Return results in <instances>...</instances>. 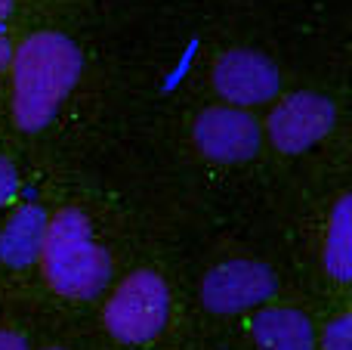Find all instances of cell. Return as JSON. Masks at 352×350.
Instances as JSON below:
<instances>
[{
  "instance_id": "7a4b0ae2",
  "label": "cell",
  "mask_w": 352,
  "mask_h": 350,
  "mask_svg": "<svg viewBox=\"0 0 352 350\" xmlns=\"http://www.w3.org/2000/svg\"><path fill=\"white\" fill-rule=\"evenodd\" d=\"M43 276L65 298H96L111 276V260L105 248L93 242V229L80 211H59L47 220V236L41 245Z\"/></svg>"
},
{
  "instance_id": "6da1fadb",
  "label": "cell",
  "mask_w": 352,
  "mask_h": 350,
  "mask_svg": "<svg viewBox=\"0 0 352 350\" xmlns=\"http://www.w3.org/2000/svg\"><path fill=\"white\" fill-rule=\"evenodd\" d=\"M84 59L74 41L56 31L31 34L12 59V115L22 130H41L53 121L62 99L78 84Z\"/></svg>"
},
{
  "instance_id": "4fadbf2b",
  "label": "cell",
  "mask_w": 352,
  "mask_h": 350,
  "mask_svg": "<svg viewBox=\"0 0 352 350\" xmlns=\"http://www.w3.org/2000/svg\"><path fill=\"white\" fill-rule=\"evenodd\" d=\"M0 350H28V344L16 332H0Z\"/></svg>"
},
{
  "instance_id": "9a60e30c",
  "label": "cell",
  "mask_w": 352,
  "mask_h": 350,
  "mask_svg": "<svg viewBox=\"0 0 352 350\" xmlns=\"http://www.w3.org/2000/svg\"><path fill=\"white\" fill-rule=\"evenodd\" d=\"M10 12H12V0H0V22H3Z\"/></svg>"
},
{
  "instance_id": "9c48e42d",
  "label": "cell",
  "mask_w": 352,
  "mask_h": 350,
  "mask_svg": "<svg viewBox=\"0 0 352 350\" xmlns=\"http://www.w3.org/2000/svg\"><path fill=\"white\" fill-rule=\"evenodd\" d=\"M254 341L260 350H312L316 347L312 322L300 310H285V307H272V310L256 313Z\"/></svg>"
},
{
  "instance_id": "5b68a950",
  "label": "cell",
  "mask_w": 352,
  "mask_h": 350,
  "mask_svg": "<svg viewBox=\"0 0 352 350\" xmlns=\"http://www.w3.org/2000/svg\"><path fill=\"white\" fill-rule=\"evenodd\" d=\"M275 291V276L256 260H229L213 267L201 285V304L210 313H238L263 304Z\"/></svg>"
},
{
  "instance_id": "7c38bea8",
  "label": "cell",
  "mask_w": 352,
  "mask_h": 350,
  "mask_svg": "<svg viewBox=\"0 0 352 350\" xmlns=\"http://www.w3.org/2000/svg\"><path fill=\"white\" fill-rule=\"evenodd\" d=\"M16 189H19V174H16V167H12L6 158H0V208H3V205L10 202L12 196H16Z\"/></svg>"
},
{
  "instance_id": "8fae6325",
  "label": "cell",
  "mask_w": 352,
  "mask_h": 350,
  "mask_svg": "<svg viewBox=\"0 0 352 350\" xmlns=\"http://www.w3.org/2000/svg\"><path fill=\"white\" fill-rule=\"evenodd\" d=\"M324 350H352V316H340L324 329Z\"/></svg>"
},
{
  "instance_id": "30bf717a",
  "label": "cell",
  "mask_w": 352,
  "mask_h": 350,
  "mask_svg": "<svg viewBox=\"0 0 352 350\" xmlns=\"http://www.w3.org/2000/svg\"><path fill=\"white\" fill-rule=\"evenodd\" d=\"M324 267L334 279L349 282L352 276V202L340 198L331 217L328 242H324Z\"/></svg>"
},
{
  "instance_id": "277c9868",
  "label": "cell",
  "mask_w": 352,
  "mask_h": 350,
  "mask_svg": "<svg viewBox=\"0 0 352 350\" xmlns=\"http://www.w3.org/2000/svg\"><path fill=\"white\" fill-rule=\"evenodd\" d=\"M337 109L322 93H294L269 115V140L287 155L306 152L331 134Z\"/></svg>"
},
{
  "instance_id": "5bb4252c",
  "label": "cell",
  "mask_w": 352,
  "mask_h": 350,
  "mask_svg": "<svg viewBox=\"0 0 352 350\" xmlns=\"http://www.w3.org/2000/svg\"><path fill=\"white\" fill-rule=\"evenodd\" d=\"M10 56H12L10 41H6V34H0V72H3V68H6V62H10Z\"/></svg>"
},
{
  "instance_id": "3957f363",
  "label": "cell",
  "mask_w": 352,
  "mask_h": 350,
  "mask_svg": "<svg viewBox=\"0 0 352 350\" xmlns=\"http://www.w3.org/2000/svg\"><path fill=\"white\" fill-rule=\"evenodd\" d=\"M167 322V285L158 273L140 270L124 279L105 307V329L124 344H146Z\"/></svg>"
},
{
  "instance_id": "52a82bcc",
  "label": "cell",
  "mask_w": 352,
  "mask_h": 350,
  "mask_svg": "<svg viewBox=\"0 0 352 350\" xmlns=\"http://www.w3.org/2000/svg\"><path fill=\"white\" fill-rule=\"evenodd\" d=\"M195 143L213 161H248L260 149V127L244 112L217 105L198 118Z\"/></svg>"
},
{
  "instance_id": "8992f818",
  "label": "cell",
  "mask_w": 352,
  "mask_h": 350,
  "mask_svg": "<svg viewBox=\"0 0 352 350\" xmlns=\"http://www.w3.org/2000/svg\"><path fill=\"white\" fill-rule=\"evenodd\" d=\"M213 87L226 103L260 105L278 93L281 78L269 56L254 50H232L213 68Z\"/></svg>"
},
{
  "instance_id": "ba28073f",
  "label": "cell",
  "mask_w": 352,
  "mask_h": 350,
  "mask_svg": "<svg viewBox=\"0 0 352 350\" xmlns=\"http://www.w3.org/2000/svg\"><path fill=\"white\" fill-rule=\"evenodd\" d=\"M47 236V214L37 205H25L10 217L0 233V260L6 267H28L41 258V245Z\"/></svg>"
},
{
  "instance_id": "2e32d148",
  "label": "cell",
  "mask_w": 352,
  "mask_h": 350,
  "mask_svg": "<svg viewBox=\"0 0 352 350\" xmlns=\"http://www.w3.org/2000/svg\"><path fill=\"white\" fill-rule=\"evenodd\" d=\"M50 350H59V347H50Z\"/></svg>"
}]
</instances>
